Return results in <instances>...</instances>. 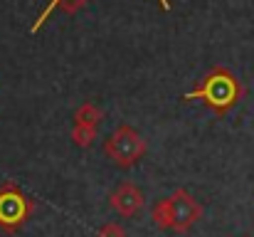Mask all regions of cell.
<instances>
[{
	"label": "cell",
	"instance_id": "obj_8",
	"mask_svg": "<svg viewBox=\"0 0 254 237\" xmlns=\"http://www.w3.org/2000/svg\"><path fill=\"white\" fill-rule=\"evenodd\" d=\"M82 2H84V0H50V5H47V7H45V10L40 12V17H37V22L32 25V32H37V30H40V27L45 25V20L50 17V12H52L55 7H60V5H62L64 10H74V7H79Z\"/></svg>",
	"mask_w": 254,
	"mask_h": 237
},
{
	"label": "cell",
	"instance_id": "obj_7",
	"mask_svg": "<svg viewBox=\"0 0 254 237\" xmlns=\"http://www.w3.org/2000/svg\"><path fill=\"white\" fill-rule=\"evenodd\" d=\"M101 111L94 106V104H84L82 109H77V114H74V121L79 124V126H99V121H101Z\"/></svg>",
	"mask_w": 254,
	"mask_h": 237
},
{
	"label": "cell",
	"instance_id": "obj_9",
	"mask_svg": "<svg viewBox=\"0 0 254 237\" xmlns=\"http://www.w3.org/2000/svg\"><path fill=\"white\" fill-rule=\"evenodd\" d=\"M72 141H74V146H79V149L94 146V141H96V129H94V126H79V124H74Z\"/></svg>",
	"mask_w": 254,
	"mask_h": 237
},
{
	"label": "cell",
	"instance_id": "obj_10",
	"mask_svg": "<svg viewBox=\"0 0 254 237\" xmlns=\"http://www.w3.org/2000/svg\"><path fill=\"white\" fill-rule=\"evenodd\" d=\"M96 237H126V230L119 223H106V225H101V230L96 233Z\"/></svg>",
	"mask_w": 254,
	"mask_h": 237
},
{
	"label": "cell",
	"instance_id": "obj_11",
	"mask_svg": "<svg viewBox=\"0 0 254 237\" xmlns=\"http://www.w3.org/2000/svg\"><path fill=\"white\" fill-rule=\"evenodd\" d=\"M161 5H163V7H166V10H168V0H161Z\"/></svg>",
	"mask_w": 254,
	"mask_h": 237
},
{
	"label": "cell",
	"instance_id": "obj_5",
	"mask_svg": "<svg viewBox=\"0 0 254 237\" xmlns=\"http://www.w3.org/2000/svg\"><path fill=\"white\" fill-rule=\"evenodd\" d=\"M109 205L121 218H136L143 210V205H146V195H143V190L138 185H133L131 180H126V183H121V185H116L111 190Z\"/></svg>",
	"mask_w": 254,
	"mask_h": 237
},
{
	"label": "cell",
	"instance_id": "obj_6",
	"mask_svg": "<svg viewBox=\"0 0 254 237\" xmlns=\"http://www.w3.org/2000/svg\"><path fill=\"white\" fill-rule=\"evenodd\" d=\"M151 218H153V225H156V228H161V230H173V215H170L168 198H161V200L153 205Z\"/></svg>",
	"mask_w": 254,
	"mask_h": 237
},
{
	"label": "cell",
	"instance_id": "obj_2",
	"mask_svg": "<svg viewBox=\"0 0 254 237\" xmlns=\"http://www.w3.org/2000/svg\"><path fill=\"white\" fill-rule=\"evenodd\" d=\"M35 213V200L22 193L15 183L0 185V230L2 233H17Z\"/></svg>",
	"mask_w": 254,
	"mask_h": 237
},
{
	"label": "cell",
	"instance_id": "obj_3",
	"mask_svg": "<svg viewBox=\"0 0 254 237\" xmlns=\"http://www.w3.org/2000/svg\"><path fill=\"white\" fill-rule=\"evenodd\" d=\"M104 151L106 156L111 158L119 168H133L141 158L146 156L148 146H146V139L128 124H121L104 144Z\"/></svg>",
	"mask_w": 254,
	"mask_h": 237
},
{
	"label": "cell",
	"instance_id": "obj_1",
	"mask_svg": "<svg viewBox=\"0 0 254 237\" xmlns=\"http://www.w3.org/2000/svg\"><path fill=\"white\" fill-rule=\"evenodd\" d=\"M192 99H200L217 116H225L242 99V84L235 79V75H230L227 70L217 67L210 75H205V79L192 91L185 94V101H192Z\"/></svg>",
	"mask_w": 254,
	"mask_h": 237
},
{
	"label": "cell",
	"instance_id": "obj_4",
	"mask_svg": "<svg viewBox=\"0 0 254 237\" xmlns=\"http://www.w3.org/2000/svg\"><path fill=\"white\" fill-rule=\"evenodd\" d=\"M170 215H173V233H190V228L202 218V205L190 195V190L185 188H175L168 195Z\"/></svg>",
	"mask_w": 254,
	"mask_h": 237
}]
</instances>
